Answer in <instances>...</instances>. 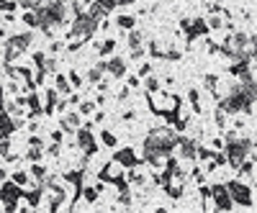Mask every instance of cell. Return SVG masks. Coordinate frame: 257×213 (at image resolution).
Here are the masks:
<instances>
[{
    "label": "cell",
    "instance_id": "cell-1",
    "mask_svg": "<svg viewBox=\"0 0 257 213\" xmlns=\"http://www.w3.org/2000/svg\"><path fill=\"white\" fill-rule=\"evenodd\" d=\"M178 144V134L167 126H160V129L149 131V136L144 139V159L152 167H162L165 159L170 157V152Z\"/></svg>",
    "mask_w": 257,
    "mask_h": 213
},
{
    "label": "cell",
    "instance_id": "cell-2",
    "mask_svg": "<svg viewBox=\"0 0 257 213\" xmlns=\"http://www.w3.org/2000/svg\"><path fill=\"white\" fill-rule=\"evenodd\" d=\"M34 18L36 26H41L47 34L52 31V26L67 24V3L64 0H52V3H41L34 8Z\"/></svg>",
    "mask_w": 257,
    "mask_h": 213
},
{
    "label": "cell",
    "instance_id": "cell-3",
    "mask_svg": "<svg viewBox=\"0 0 257 213\" xmlns=\"http://www.w3.org/2000/svg\"><path fill=\"white\" fill-rule=\"evenodd\" d=\"M252 149H254L252 139H237L234 134H226V162L231 167H239Z\"/></svg>",
    "mask_w": 257,
    "mask_h": 213
},
{
    "label": "cell",
    "instance_id": "cell-4",
    "mask_svg": "<svg viewBox=\"0 0 257 213\" xmlns=\"http://www.w3.org/2000/svg\"><path fill=\"white\" fill-rule=\"evenodd\" d=\"M98 24H100V21L93 18L90 13H77L75 24H72V29H70V39H90V36L95 34Z\"/></svg>",
    "mask_w": 257,
    "mask_h": 213
},
{
    "label": "cell",
    "instance_id": "cell-5",
    "mask_svg": "<svg viewBox=\"0 0 257 213\" xmlns=\"http://www.w3.org/2000/svg\"><path fill=\"white\" fill-rule=\"evenodd\" d=\"M31 34H18V36H11L8 41H6V62H13L18 54H24L26 49H29V44H31Z\"/></svg>",
    "mask_w": 257,
    "mask_h": 213
},
{
    "label": "cell",
    "instance_id": "cell-6",
    "mask_svg": "<svg viewBox=\"0 0 257 213\" xmlns=\"http://www.w3.org/2000/svg\"><path fill=\"white\" fill-rule=\"evenodd\" d=\"M226 193H229L231 200H237V203L244 205V208L252 205V190H249L244 182H239V180H231V182L226 185Z\"/></svg>",
    "mask_w": 257,
    "mask_h": 213
},
{
    "label": "cell",
    "instance_id": "cell-7",
    "mask_svg": "<svg viewBox=\"0 0 257 213\" xmlns=\"http://www.w3.org/2000/svg\"><path fill=\"white\" fill-rule=\"evenodd\" d=\"M21 195H24V193H21V185H16V182H6L3 187H0V198H3L8 210H16Z\"/></svg>",
    "mask_w": 257,
    "mask_h": 213
},
{
    "label": "cell",
    "instance_id": "cell-8",
    "mask_svg": "<svg viewBox=\"0 0 257 213\" xmlns=\"http://www.w3.org/2000/svg\"><path fill=\"white\" fill-rule=\"evenodd\" d=\"M208 193L213 195V200H216V208H219V210H229V208H231L234 200H231L229 193H226V185H213Z\"/></svg>",
    "mask_w": 257,
    "mask_h": 213
},
{
    "label": "cell",
    "instance_id": "cell-9",
    "mask_svg": "<svg viewBox=\"0 0 257 213\" xmlns=\"http://www.w3.org/2000/svg\"><path fill=\"white\" fill-rule=\"evenodd\" d=\"M77 144L82 146V152L85 154H95V139H93V134H90V126H88V129H77Z\"/></svg>",
    "mask_w": 257,
    "mask_h": 213
},
{
    "label": "cell",
    "instance_id": "cell-10",
    "mask_svg": "<svg viewBox=\"0 0 257 213\" xmlns=\"http://www.w3.org/2000/svg\"><path fill=\"white\" fill-rule=\"evenodd\" d=\"M183 31H185V34H188V39L193 41L196 36H201V34H206V31H208V24H206L203 18H196L193 24H190V21H183Z\"/></svg>",
    "mask_w": 257,
    "mask_h": 213
},
{
    "label": "cell",
    "instance_id": "cell-11",
    "mask_svg": "<svg viewBox=\"0 0 257 213\" xmlns=\"http://www.w3.org/2000/svg\"><path fill=\"white\" fill-rule=\"evenodd\" d=\"M142 39H144L142 31H137V29L128 31V49H132V57H134V59H139V57L144 54V49H142Z\"/></svg>",
    "mask_w": 257,
    "mask_h": 213
},
{
    "label": "cell",
    "instance_id": "cell-12",
    "mask_svg": "<svg viewBox=\"0 0 257 213\" xmlns=\"http://www.w3.org/2000/svg\"><path fill=\"white\" fill-rule=\"evenodd\" d=\"M178 149H180V157L183 159H196V141L193 139H183V136H178V144H175Z\"/></svg>",
    "mask_w": 257,
    "mask_h": 213
},
{
    "label": "cell",
    "instance_id": "cell-13",
    "mask_svg": "<svg viewBox=\"0 0 257 213\" xmlns=\"http://www.w3.org/2000/svg\"><path fill=\"white\" fill-rule=\"evenodd\" d=\"M105 70H108L113 77H123V72H126V62H123L121 57H113L111 62H105Z\"/></svg>",
    "mask_w": 257,
    "mask_h": 213
},
{
    "label": "cell",
    "instance_id": "cell-14",
    "mask_svg": "<svg viewBox=\"0 0 257 213\" xmlns=\"http://www.w3.org/2000/svg\"><path fill=\"white\" fill-rule=\"evenodd\" d=\"M95 3H98V8H100L105 16H108L113 8H118V6H132L134 0H95Z\"/></svg>",
    "mask_w": 257,
    "mask_h": 213
},
{
    "label": "cell",
    "instance_id": "cell-15",
    "mask_svg": "<svg viewBox=\"0 0 257 213\" xmlns=\"http://www.w3.org/2000/svg\"><path fill=\"white\" fill-rule=\"evenodd\" d=\"M116 159H118L123 167H137V164H139V159H137V154L132 152V149H121V152L116 154Z\"/></svg>",
    "mask_w": 257,
    "mask_h": 213
},
{
    "label": "cell",
    "instance_id": "cell-16",
    "mask_svg": "<svg viewBox=\"0 0 257 213\" xmlns=\"http://www.w3.org/2000/svg\"><path fill=\"white\" fill-rule=\"evenodd\" d=\"M80 126V116L77 113H67L62 118V129H67V131H72V129H77Z\"/></svg>",
    "mask_w": 257,
    "mask_h": 213
},
{
    "label": "cell",
    "instance_id": "cell-17",
    "mask_svg": "<svg viewBox=\"0 0 257 213\" xmlns=\"http://www.w3.org/2000/svg\"><path fill=\"white\" fill-rule=\"evenodd\" d=\"M103 72H105V62H100V65H95V67L88 72V82H100Z\"/></svg>",
    "mask_w": 257,
    "mask_h": 213
},
{
    "label": "cell",
    "instance_id": "cell-18",
    "mask_svg": "<svg viewBox=\"0 0 257 213\" xmlns=\"http://www.w3.org/2000/svg\"><path fill=\"white\" fill-rule=\"evenodd\" d=\"M239 169H242V175H244L247 180H252V182H254V159H252V162H242V164H239Z\"/></svg>",
    "mask_w": 257,
    "mask_h": 213
},
{
    "label": "cell",
    "instance_id": "cell-19",
    "mask_svg": "<svg viewBox=\"0 0 257 213\" xmlns=\"http://www.w3.org/2000/svg\"><path fill=\"white\" fill-rule=\"evenodd\" d=\"M116 24H118L121 29H126V31H132L137 21H134V16H118V21H116Z\"/></svg>",
    "mask_w": 257,
    "mask_h": 213
},
{
    "label": "cell",
    "instance_id": "cell-20",
    "mask_svg": "<svg viewBox=\"0 0 257 213\" xmlns=\"http://www.w3.org/2000/svg\"><path fill=\"white\" fill-rule=\"evenodd\" d=\"M26 103H29V108H31V113H34V116H36V113H41V105H39V95H36V93H31Z\"/></svg>",
    "mask_w": 257,
    "mask_h": 213
},
{
    "label": "cell",
    "instance_id": "cell-21",
    "mask_svg": "<svg viewBox=\"0 0 257 213\" xmlns=\"http://www.w3.org/2000/svg\"><path fill=\"white\" fill-rule=\"evenodd\" d=\"M113 49H116V41L113 39H105L103 44H100V54H111Z\"/></svg>",
    "mask_w": 257,
    "mask_h": 213
},
{
    "label": "cell",
    "instance_id": "cell-22",
    "mask_svg": "<svg viewBox=\"0 0 257 213\" xmlns=\"http://www.w3.org/2000/svg\"><path fill=\"white\" fill-rule=\"evenodd\" d=\"M57 90L59 93H70V85H67V77L64 75H57Z\"/></svg>",
    "mask_w": 257,
    "mask_h": 213
},
{
    "label": "cell",
    "instance_id": "cell-23",
    "mask_svg": "<svg viewBox=\"0 0 257 213\" xmlns=\"http://www.w3.org/2000/svg\"><path fill=\"white\" fill-rule=\"evenodd\" d=\"M26 159H31V162H39V159H41V146H34V149H29V152H26Z\"/></svg>",
    "mask_w": 257,
    "mask_h": 213
},
{
    "label": "cell",
    "instance_id": "cell-24",
    "mask_svg": "<svg viewBox=\"0 0 257 213\" xmlns=\"http://www.w3.org/2000/svg\"><path fill=\"white\" fill-rule=\"evenodd\" d=\"M54 103H57V93H54V90H49V93H47V113H52V111H54Z\"/></svg>",
    "mask_w": 257,
    "mask_h": 213
},
{
    "label": "cell",
    "instance_id": "cell-25",
    "mask_svg": "<svg viewBox=\"0 0 257 213\" xmlns=\"http://www.w3.org/2000/svg\"><path fill=\"white\" fill-rule=\"evenodd\" d=\"M93 111H95V103H90V100L80 103V113H82V116H88V113H93Z\"/></svg>",
    "mask_w": 257,
    "mask_h": 213
},
{
    "label": "cell",
    "instance_id": "cell-26",
    "mask_svg": "<svg viewBox=\"0 0 257 213\" xmlns=\"http://www.w3.org/2000/svg\"><path fill=\"white\" fill-rule=\"evenodd\" d=\"M82 195H85V200H88V203H93V200L98 198V190H95V187H85Z\"/></svg>",
    "mask_w": 257,
    "mask_h": 213
},
{
    "label": "cell",
    "instance_id": "cell-27",
    "mask_svg": "<svg viewBox=\"0 0 257 213\" xmlns=\"http://www.w3.org/2000/svg\"><path fill=\"white\" fill-rule=\"evenodd\" d=\"M100 139H103V144H105V146H116V136H113V134H108V131H103V134H100Z\"/></svg>",
    "mask_w": 257,
    "mask_h": 213
},
{
    "label": "cell",
    "instance_id": "cell-28",
    "mask_svg": "<svg viewBox=\"0 0 257 213\" xmlns=\"http://www.w3.org/2000/svg\"><path fill=\"white\" fill-rule=\"evenodd\" d=\"M13 182H16V185H26V182H29V175H26V172H16V175H13Z\"/></svg>",
    "mask_w": 257,
    "mask_h": 213
},
{
    "label": "cell",
    "instance_id": "cell-29",
    "mask_svg": "<svg viewBox=\"0 0 257 213\" xmlns=\"http://www.w3.org/2000/svg\"><path fill=\"white\" fill-rule=\"evenodd\" d=\"M41 3H44V0H21V6L29 8V11H34V8H36V6H41Z\"/></svg>",
    "mask_w": 257,
    "mask_h": 213
},
{
    "label": "cell",
    "instance_id": "cell-30",
    "mask_svg": "<svg viewBox=\"0 0 257 213\" xmlns=\"http://www.w3.org/2000/svg\"><path fill=\"white\" fill-rule=\"evenodd\" d=\"M147 90H149V93H157V90H160V82H157L155 77H149V80H147Z\"/></svg>",
    "mask_w": 257,
    "mask_h": 213
},
{
    "label": "cell",
    "instance_id": "cell-31",
    "mask_svg": "<svg viewBox=\"0 0 257 213\" xmlns=\"http://www.w3.org/2000/svg\"><path fill=\"white\" fill-rule=\"evenodd\" d=\"M31 175H34L36 180H41V182H44V169H41L39 164H34V167H31Z\"/></svg>",
    "mask_w": 257,
    "mask_h": 213
},
{
    "label": "cell",
    "instance_id": "cell-32",
    "mask_svg": "<svg viewBox=\"0 0 257 213\" xmlns=\"http://www.w3.org/2000/svg\"><path fill=\"white\" fill-rule=\"evenodd\" d=\"M224 24H221V18L219 16H211V21H208V29H221Z\"/></svg>",
    "mask_w": 257,
    "mask_h": 213
},
{
    "label": "cell",
    "instance_id": "cell-33",
    "mask_svg": "<svg viewBox=\"0 0 257 213\" xmlns=\"http://www.w3.org/2000/svg\"><path fill=\"white\" fill-rule=\"evenodd\" d=\"M8 149H11V141H8V136H6V139H0V154H8Z\"/></svg>",
    "mask_w": 257,
    "mask_h": 213
},
{
    "label": "cell",
    "instance_id": "cell-34",
    "mask_svg": "<svg viewBox=\"0 0 257 213\" xmlns=\"http://www.w3.org/2000/svg\"><path fill=\"white\" fill-rule=\"evenodd\" d=\"M13 8H16V3H11V0H0V11H8L11 13Z\"/></svg>",
    "mask_w": 257,
    "mask_h": 213
},
{
    "label": "cell",
    "instance_id": "cell-35",
    "mask_svg": "<svg viewBox=\"0 0 257 213\" xmlns=\"http://www.w3.org/2000/svg\"><path fill=\"white\" fill-rule=\"evenodd\" d=\"M216 82H219L216 77H213V75H208V77H206V88H208V90H213V88H216Z\"/></svg>",
    "mask_w": 257,
    "mask_h": 213
},
{
    "label": "cell",
    "instance_id": "cell-36",
    "mask_svg": "<svg viewBox=\"0 0 257 213\" xmlns=\"http://www.w3.org/2000/svg\"><path fill=\"white\" fill-rule=\"evenodd\" d=\"M24 24H29V26H36V18H34V13H26V16H24Z\"/></svg>",
    "mask_w": 257,
    "mask_h": 213
},
{
    "label": "cell",
    "instance_id": "cell-37",
    "mask_svg": "<svg viewBox=\"0 0 257 213\" xmlns=\"http://www.w3.org/2000/svg\"><path fill=\"white\" fill-rule=\"evenodd\" d=\"M149 72H152V67H149V65H142V70H139V77H147Z\"/></svg>",
    "mask_w": 257,
    "mask_h": 213
},
{
    "label": "cell",
    "instance_id": "cell-38",
    "mask_svg": "<svg viewBox=\"0 0 257 213\" xmlns=\"http://www.w3.org/2000/svg\"><path fill=\"white\" fill-rule=\"evenodd\" d=\"M70 82H72V85H80L82 80H80V75H77V72H70Z\"/></svg>",
    "mask_w": 257,
    "mask_h": 213
},
{
    "label": "cell",
    "instance_id": "cell-39",
    "mask_svg": "<svg viewBox=\"0 0 257 213\" xmlns=\"http://www.w3.org/2000/svg\"><path fill=\"white\" fill-rule=\"evenodd\" d=\"M49 154H52V157H57V154H59V146H57V144H54V146H49Z\"/></svg>",
    "mask_w": 257,
    "mask_h": 213
}]
</instances>
